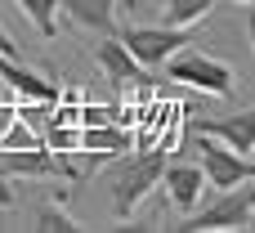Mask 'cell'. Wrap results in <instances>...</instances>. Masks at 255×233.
Listing matches in <instances>:
<instances>
[{
	"label": "cell",
	"instance_id": "obj_1",
	"mask_svg": "<svg viewBox=\"0 0 255 233\" xmlns=\"http://www.w3.org/2000/svg\"><path fill=\"white\" fill-rule=\"evenodd\" d=\"M161 171H166V144L139 153V157H126L112 166L108 175V198H112V216L117 220H130L139 211V202L161 184Z\"/></svg>",
	"mask_w": 255,
	"mask_h": 233
},
{
	"label": "cell",
	"instance_id": "obj_2",
	"mask_svg": "<svg viewBox=\"0 0 255 233\" xmlns=\"http://www.w3.org/2000/svg\"><path fill=\"white\" fill-rule=\"evenodd\" d=\"M255 216V193L247 184H233V189H224V198L220 202H211V207H193L188 211V220L184 225H175L179 233H224V229H247Z\"/></svg>",
	"mask_w": 255,
	"mask_h": 233
},
{
	"label": "cell",
	"instance_id": "obj_3",
	"mask_svg": "<svg viewBox=\"0 0 255 233\" xmlns=\"http://www.w3.org/2000/svg\"><path fill=\"white\" fill-rule=\"evenodd\" d=\"M166 76L170 81H179V85H193V90H202V94H215V99H229L233 94V72L220 63V58H211V54H202V49H175L166 63Z\"/></svg>",
	"mask_w": 255,
	"mask_h": 233
},
{
	"label": "cell",
	"instance_id": "obj_4",
	"mask_svg": "<svg viewBox=\"0 0 255 233\" xmlns=\"http://www.w3.org/2000/svg\"><path fill=\"white\" fill-rule=\"evenodd\" d=\"M193 148H197V166H202V175H206V189H233V184H251L255 166L251 157H242V153H233V148H224L220 139H211V135H202V130H193Z\"/></svg>",
	"mask_w": 255,
	"mask_h": 233
},
{
	"label": "cell",
	"instance_id": "obj_5",
	"mask_svg": "<svg viewBox=\"0 0 255 233\" xmlns=\"http://www.w3.org/2000/svg\"><path fill=\"white\" fill-rule=\"evenodd\" d=\"M121 45L134 54V63L139 67H161L175 49H184V45H193V36H188V27H126L121 31Z\"/></svg>",
	"mask_w": 255,
	"mask_h": 233
},
{
	"label": "cell",
	"instance_id": "obj_6",
	"mask_svg": "<svg viewBox=\"0 0 255 233\" xmlns=\"http://www.w3.org/2000/svg\"><path fill=\"white\" fill-rule=\"evenodd\" d=\"M188 130H202L211 139H220L224 148L251 157L255 153V112H238V117H193Z\"/></svg>",
	"mask_w": 255,
	"mask_h": 233
},
{
	"label": "cell",
	"instance_id": "obj_7",
	"mask_svg": "<svg viewBox=\"0 0 255 233\" xmlns=\"http://www.w3.org/2000/svg\"><path fill=\"white\" fill-rule=\"evenodd\" d=\"M0 81L9 90H18L22 103H58V85L45 81V76H36L31 67H22L13 54H0Z\"/></svg>",
	"mask_w": 255,
	"mask_h": 233
},
{
	"label": "cell",
	"instance_id": "obj_8",
	"mask_svg": "<svg viewBox=\"0 0 255 233\" xmlns=\"http://www.w3.org/2000/svg\"><path fill=\"white\" fill-rule=\"evenodd\" d=\"M161 184H166L170 207L184 211V216L206 198V175H202V166H166V171H161Z\"/></svg>",
	"mask_w": 255,
	"mask_h": 233
},
{
	"label": "cell",
	"instance_id": "obj_9",
	"mask_svg": "<svg viewBox=\"0 0 255 233\" xmlns=\"http://www.w3.org/2000/svg\"><path fill=\"white\" fill-rule=\"evenodd\" d=\"M94 54H99V67L108 72V81H112L117 90H126V85H139V81H143V67L134 63V54H130V49L121 45V40L103 36Z\"/></svg>",
	"mask_w": 255,
	"mask_h": 233
},
{
	"label": "cell",
	"instance_id": "obj_10",
	"mask_svg": "<svg viewBox=\"0 0 255 233\" xmlns=\"http://www.w3.org/2000/svg\"><path fill=\"white\" fill-rule=\"evenodd\" d=\"M76 27H90L99 36H117V0H58Z\"/></svg>",
	"mask_w": 255,
	"mask_h": 233
},
{
	"label": "cell",
	"instance_id": "obj_11",
	"mask_svg": "<svg viewBox=\"0 0 255 233\" xmlns=\"http://www.w3.org/2000/svg\"><path fill=\"white\" fill-rule=\"evenodd\" d=\"M126 148H130V135L117 130V121L85 126V130H81V153H103V157H112V153H126Z\"/></svg>",
	"mask_w": 255,
	"mask_h": 233
},
{
	"label": "cell",
	"instance_id": "obj_12",
	"mask_svg": "<svg viewBox=\"0 0 255 233\" xmlns=\"http://www.w3.org/2000/svg\"><path fill=\"white\" fill-rule=\"evenodd\" d=\"M166 9H161V22L166 27H193V22H202L211 9H215V0H161Z\"/></svg>",
	"mask_w": 255,
	"mask_h": 233
},
{
	"label": "cell",
	"instance_id": "obj_13",
	"mask_svg": "<svg viewBox=\"0 0 255 233\" xmlns=\"http://www.w3.org/2000/svg\"><path fill=\"white\" fill-rule=\"evenodd\" d=\"M18 13H27L31 18V27L45 36V40H54V31H58V0H18Z\"/></svg>",
	"mask_w": 255,
	"mask_h": 233
},
{
	"label": "cell",
	"instance_id": "obj_14",
	"mask_svg": "<svg viewBox=\"0 0 255 233\" xmlns=\"http://www.w3.org/2000/svg\"><path fill=\"white\" fill-rule=\"evenodd\" d=\"M31 229H36V233H81L85 225H81V220H72V216H67V211H58V207H40Z\"/></svg>",
	"mask_w": 255,
	"mask_h": 233
},
{
	"label": "cell",
	"instance_id": "obj_15",
	"mask_svg": "<svg viewBox=\"0 0 255 233\" xmlns=\"http://www.w3.org/2000/svg\"><path fill=\"white\" fill-rule=\"evenodd\" d=\"M76 121H85V126H103V121H121V117H117V108H81Z\"/></svg>",
	"mask_w": 255,
	"mask_h": 233
},
{
	"label": "cell",
	"instance_id": "obj_16",
	"mask_svg": "<svg viewBox=\"0 0 255 233\" xmlns=\"http://www.w3.org/2000/svg\"><path fill=\"white\" fill-rule=\"evenodd\" d=\"M13 49H18V45H13V40H9V31L0 27V54H13Z\"/></svg>",
	"mask_w": 255,
	"mask_h": 233
},
{
	"label": "cell",
	"instance_id": "obj_17",
	"mask_svg": "<svg viewBox=\"0 0 255 233\" xmlns=\"http://www.w3.org/2000/svg\"><path fill=\"white\" fill-rule=\"evenodd\" d=\"M238 4H251V0H238Z\"/></svg>",
	"mask_w": 255,
	"mask_h": 233
},
{
	"label": "cell",
	"instance_id": "obj_18",
	"mask_svg": "<svg viewBox=\"0 0 255 233\" xmlns=\"http://www.w3.org/2000/svg\"><path fill=\"white\" fill-rule=\"evenodd\" d=\"M157 4H161V0H157Z\"/></svg>",
	"mask_w": 255,
	"mask_h": 233
}]
</instances>
